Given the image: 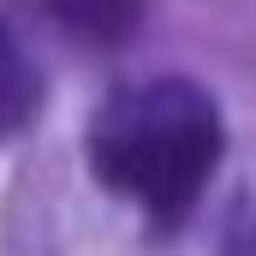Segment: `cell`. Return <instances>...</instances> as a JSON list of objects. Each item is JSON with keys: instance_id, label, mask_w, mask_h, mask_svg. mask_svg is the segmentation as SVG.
Masks as SVG:
<instances>
[{"instance_id": "2", "label": "cell", "mask_w": 256, "mask_h": 256, "mask_svg": "<svg viewBox=\"0 0 256 256\" xmlns=\"http://www.w3.org/2000/svg\"><path fill=\"white\" fill-rule=\"evenodd\" d=\"M42 108H48L42 72H36L30 54H24V42L0 24V143L18 137V131H30V120H36Z\"/></svg>"}, {"instance_id": "4", "label": "cell", "mask_w": 256, "mask_h": 256, "mask_svg": "<svg viewBox=\"0 0 256 256\" xmlns=\"http://www.w3.org/2000/svg\"><path fill=\"white\" fill-rule=\"evenodd\" d=\"M226 256H256V220L238 232V238H232V244H226Z\"/></svg>"}, {"instance_id": "1", "label": "cell", "mask_w": 256, "mask_h": 256, "mask_svg": "<svg viewBox=\"0 0 256 256\" xmlns=\"http://www.w3.org/2000/svg\"><path fill=\"white\" fill-rule=\"evenodd\" d=\"M220 155H226L220 108L202 84L179 72L120 84L84 131V161L102 179V191L137 202L161 226L196 208Z\"/></svg>"}, {"instance_id": "3", "label": "cell", "mask_w": 256, "mask_h": 256, "mask_svg": "<svg viewBox=\"0 0 256 256\" xmlns=\"http://www.w3.org/2000/svg\"><path fill=\"white\" fill-rule=\"evenodd\" d=\"M78 42H126L143 24V0H48Z\"/></svg>"}]
</instances>
